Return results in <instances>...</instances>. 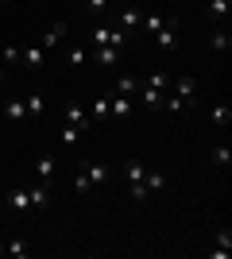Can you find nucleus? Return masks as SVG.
Listing matches in <instances>:
<instances>
[{
    "mask_svg": "<svg viewBox=\"0 0 232 259\" xmlns=\"http://www.w3.org/2000/svg\"><path fill=\"white\" fill-rule=\"evenodd\" d=\"M62 35H66V23H62V20H58V23H51V31L43 35V51H47V47H55L58 39H62Z\"/></svg>",
    "mask_w": 232,
    "mask_h": 259,
    "instance_id": "14",
    "label": "nucleus"
},
{
    "mask_svg": "<svg viewBox=\"0 0 232 259\" xmlns=\"http://www.w3.org/2000/svg\"><path fill=\"white\" fill-rule=\"evenodd\" d=\"M124 174H128V182H140V178H144V174H147V166H144V162H140V159H132V162H128V166H124Z\"/></svg>",
    "mask_w": 232,
    "mask_h": 259,
    "instance_id": "19",
    "label": "nucleus"
},
{
    "mask_svg": "<svg viewBox=\"0 0 232 259\" xmlns=\"http://www.w3.org/2000/svg\"><path fill=\"white\" fill-rule=\"evenodd\" d=\"M27 194H31V205H51V190H47V182H39V186H31V190H27Z\"/></svg>",
    "mask_w": 232,
    "mask_h": 259,
    "instance_id": "13",
    "label": "nucleus"
},
{
    "mask_svg": "<svg viewBox=\"0 0 232 259\" xmlns=\"http://www.w3.org/2000/svg\"><path fill=\"white\" fill-rule=\"evenodd\" d=\"M112 93H116V97H132V93H140V81H135L132 74H120L116 85H112Z\"/></svg>",
    "mask_w": 232,
    "mask_h": 259,
    "instance_id": "9",
    "label": "nucleus"
},
{
    "mask_svg": "<svg viewBox=\"0 0 232 259\" xmlns=\"http://www.w3.org/2000/svg\"><path fill=\"white\" fill-rule=\"evenodd\" d=\"M77 140H81V132H77V128H74V124H70V128H66V132H62V143H66V147H74V143H77Z\"/></svg>",
    "mask_w": 232,
    "mask_h": 259,
    "instance_id": "28",
    "label": "nucleus"
},
{
    "mask_svg": "<svg viewBox=\"0 0 232 259\" xmlns=\"http://www.w3.org/2000/svg\"><path fill=\"white\" fill-rule=\"evenodd\" d=\"M89 43L93 47H124L128 43V31H116V27H93V31H89Z\"/></svg>",
    "mask_w": 232,
    "mask_h": 259,
    "instance_id": "3",
    "label": "nucleus"
},
{
    "mask_svg": "<svg viewBox=\"0 0 232 259\" xmlns=\"http://www.w3.org/2000/svg\"><path fill=\"white\" fill-rule=\"evenodd\" d=\"M4 62H20V47H4Z\"/></svg>",
    "mask_w": 232,
    "mask_h": 259,
    "instance_id": "29",
    "label": "nucleus"
},
{
    "mask_svg": "<svg viewBox=\"0 0 232 259\" xmlns=\"http://www.w3.org/2000/svg\"><path fill=\"white\" fill-rule=\"evenodd\" d=\"M23 105H27V116H31V112H43V108H47V101H43V93H31V97L23 101Z\"/></svg>",
    "mask_w": 232,
    "mask_h": 259,
    "instance_id": "21",
    "label": "nucleus"
},
{
    "mask_svg": "<svg viewBox=\"0 0 232 259\" xmlns=\"http://www.w3.org/2000/svg\"><path fill=\"white\" fill-rule=\"evenodd\" d=\"M0 85H4V66H0Z\"/></svg>",
    "mask_w": 232,
    "mask_h": 259,
    "instance_id": "31",
    "label": "nucleus"
},
{
    "mask_svg": "<svg viewBox=\"0 0 232 259\" xmlns=\"http://www.w3.org/2000/svg\"><path fill=\"white\" fill-rule=\"evenodd\" d=\"M85 58H89V51H85V47H70V54H66V62H70V66H81Z\"/></svg>",
    "mask_w": 232,
    "mask_h": 259,
    "instance_id": "23",
    "label": "nucleus"
},
{
    "mask_svg": "<svg viewBox=\"0 0 232 259\" xmlns=\"http://www.w3.org/2000/svg\"><path fill=\"white\" fill-rule=\"evenodd\" d=\"M109 93H105V97H97L93 101V120H101V124H105V120H109Z\"/></svg>",
    "mask_w": 232,
    "mask_h": 259,
    "instance_id": "17",
    "label": "nucleus"
},
{
    "mask_svg": "<svg viewBox=\"0 0 232 259\" xmlns=\"http://www.w3.org/2000/svg\"><path fill=\"white\" fill-rule=\"evenodd\" d=\"M66 120H70V124H74L77 132H85V128H89V112H85V108H81V105H74V101H70V105H66Z\"/></svg>",
    "mask_w": 232,
    "mask_h": 259,
    "instance_id": "7",
    "label": "nucleus"
},
{
    "mask_svg": "<svg viewBox=\"0 0 232 259\" xmlns=\"http://www.w3.org/2000/svg\"><path fill=\"white\" fill-rule=\"evenodd\" d=\"M166 108H170V112H182V108H186V105H182V101H178V97H166Z\"/></svg>",
    "mask_w": 232,
    "mask_h": 259,
    "instance_id": "30",
    "label": "nucleus"
},
{
    "mask_svg": "<svg viewBox=\"0 0 232 259\" xmlns=\"http://www.w3.org/2000/svg\"><path fill=\"white\" fill-rule=\"evenodd\" d=\"M209 116H213V124H217V128H228V124H232V108H228V105H213Z\"/></svg>",
    "mask_w": 232,
    "mask_h": 259,
    "instance_id": "11",
    "label": "nucleus"
},
{
    "mask_svg": "<svg viewBox=\"0 0 232 259\" xmlns=\"http://www.w3.org/2000/svg\"><path fill=\"white\" fill-rule=\"evenodd\" d=\"M120 51H124V47H93V62L116 66V62H120Z\"/></svg>",
    "mask_w": 232,
    "mask_h": 259,
    "instance_id": "5",
    "label": "nucleus"
},
{
    "mask_svg": "<svg viewBox=\"0 0 232 259\" xmlns=\"http://www.w3.org/2000/svg\"><path fill=\"white\" fill-rule=\"evenodd\" d=\"M4 116L8 120H23L27 116V105H23V101H8V105H4Z\"/></svg>",
    "mask_w": 232,
    "mask_h": 259,
    "instance_id": "18",
    "label": "nucleus"
},
{
    "mask_svg": "<svg viewBox=\"0 0 232 259\" xmlns=\"http://www.w3.org/2000/svg\"><path fill=\"white\" fill-rule=\"evenodd\" d=\"M101 182H109V166H101V162H89L85 170L74 178V190L77 194H89L93 186H101Z\"/></svg>",
    "mask_w": 232,
    "mask_h": 259,
    "instance_id": "1",
    "label": "nucleus"
},
{
    "mask_svg": "<svg viewBox=\"0 0 232 259\" xmlns=\"http://www.w3.org/2000/svg\"><path fill=\"white\" fill-rule=\"evenodd\" d=\"M209 43H213V51H228V47H232V39H228L224 31H213V39H209Z\"/></svg>",
    "mask_w": 232,
    "mask_h": 259,
    "instance_id": "24",
    "label": "nucleus"
},
{
    "mask_svg": "<svg viewBox=\"0 0 232 259\" xmlns=\"http://www.w3.org/2000/svg\"><path fill=\"white\" fill-rule=\"evenodd\" d=\"M213 162H217V166H228V162H232V151H228V147H213Z\"/></svg>",
    "mask_w": 232,
    "mask_h": 259,
    "instance_id": "25",
    "label": "nucleus"
},
{
    "mask_svg": "<svg viewBox=\"0 0 232 259\" xmlns=\"http://www.w3.org/2000/svg\"><path fill=\"white\" fill-rule=\"evenodd\" d=\"M232 8V0H209V20H224Z\"/></svg>",
    "mask_w": 232,
    "mask_h": 259,
    "instance_id": "16",
    "label": "nucleus"
},
{
    "mask_svg": "<svg viewBox=\"0 0 232 259\" xmlns=\"http://www.w3.org/2000/svg\"><path fill=\"white\" fill-rule=\"evenodd\" d=\"M8 209L12 213H27V209H31V194H27L23 186H16V190L8 194Z\"/></svg>",
    "mask_w": 232,
    "mask_h": 259,
    "instance_id": "4",
    "label": "nucleus"
},
{
    "mask_svg": "<svg viewBox=\"0 0 232 259\" xmlns=\"http://www.w3.org/2000/svg\"><path fill=\"white\" fill-rule=\"evenodd\" d=\"M174 27H178V20H170V23H166V31H163V27L155 31V43L163 47V51H174V47H178V35H174Z\"/></svg>",
    "mask_w": 232,
    "mask_h": 259,
    "instance_id": "6",
    "label": "nucleus"
},
{
    "mask_svg": "<svg viewBox=\"0 0 232 259\" xmlns=\"http://www.w3.org/2000/svg\"><path fill=\"white\" fill-rule=\"evenodd\" d=\"M144 89H155V93H166V89H170V77H166V74H151V77L144 81Z\"/></svg>",
    "mask_w": 232,
    "mask_h": 259,
    "instance_id": "15",
    "label": "nucleus"
},
{
    "mask_svg": "<svg viewBox=\"0 0 232 259\" xmlns=\"http://www.w3.org/2000/svg\"><path fill=\"white\" fill-rule=\"evenodd\" d=\"M140 20H144V16H140L135 8H124V12H120V27H132V31H135V27H140Z\"/></svg>",
    "mask_w": 232,
    "mask_h": 259,
    "instance_id": "20",
    "label": "nucleus"
},
{
    "mask_svg": "<svg viewBox=\"0 0 232 259\" xmlns=\"http://www.w3.org/2000/svg\"><path fill=\"white\" fill-rule=\"evenodd\" d=\"M140 23H144L147 31H159V27H163V16H155V12H151V16H144Z\"/></svg>",
    "mask_w": 232,
    "mask_h": 259,
    "instance_id": "27",
    "label": "nucleus"
},
{
    "mask_svg": "<svg viewBox=\"0 0 232 259\" xmlns=\"http://www.w3.org/2000/svg\"><path fill=\"white\" fill-rule=\"evenodd\" d=\"M170 89H174L170 97H178L186 108H194V105H198V81H194V74H182L178 81H170Z\"/></svg>",
    "mask_w": 232,
    "mask_h": 259,
    "instance_id": "2",
    "label": "nucleus"
},
{
    "mask_svg": "<svg viewBox=\"0 0 232 259\" xmlns=\"http://www.w3.org/2000/svg\"><path fill=\"white\" fill-rule=\"evenodd\" d=\"M4 251L16 255V259H23V255H27V240H12V244H4Z\"/></svg>",
    "mask_w": 232,
    "mask_h": 259,
    "instance_id": "22",
    "label": "nucleus"
},
{
    "mask_svg": "<svg viewBox=\"0 0 232 259\" xmlns=\"http://www.w3.org/2000/svg\"><path fill=\"white\" fill-rule=\"evenodd\" d=\"M20 62L27 66V70H39V66H43V47H23V51H20Z\"/></svg>",
    "mask_w": 232,
    "mask_h": 259,
    "instance_id": "10",
    "label": "nucleus"
},
{
    "mask_svg": "<svg viewBox=\"0 0 232 259\" xmlns=\"http://www.w3.org/2000/svg\"><path fill=\"white\" fill-rule=\"evenodd\" d=\"M105 8H109V0H85V12H89V16H101Z\"/></svg>",
    "mask_w": 232,
    "mask_h": 259,
    "instance_id": "26",
    "label": "nucleus"
},
{
    "mask_svg": "<svg viewBox=\"0 0 232 259\" xmlns=\"http://www.w3.org/2000/svg\"><path fill=\"white\" fill-rule=\"evenodd\" d=\"M163 182H166V178H163V170H147L144 178H140V186H144L147 194H155V190H163Z\"/></svg>",
    "mask_w": 232,
    "mask_h": 259,
    "instance_id": "12",
    "label": "nucleus"
},
{
    "mask_svg": "<svg viewBox=\"0 0 232 259\" xmlns=\"http://www.w3.org/2000/svg\"><path fill=\"white\" fill-rule=\"evenodd\" d=\"M0 251H4V240H0Z\"/></svg>",
    "mask_w": 232,
    "mask_h": 259,
    "instance_id": "32",
    "label": "nucleus"
},
{
    "mask_svg": "<svg viewBox=\"0 0 232 259\" xmlns=\"http://www.w3.org/2000/svg\"><path fill=\"white\" fill-rule=\"evenodd\" d=\"M55 170H58V162L51 159V155H39V162H35V174H39V182H47V186H51Z\"/></svg>",
    "mask_w": 232,
    "mask_h": 259,
    "instance_id": "8",
    "label": "nucleus"
}]
</instances>
